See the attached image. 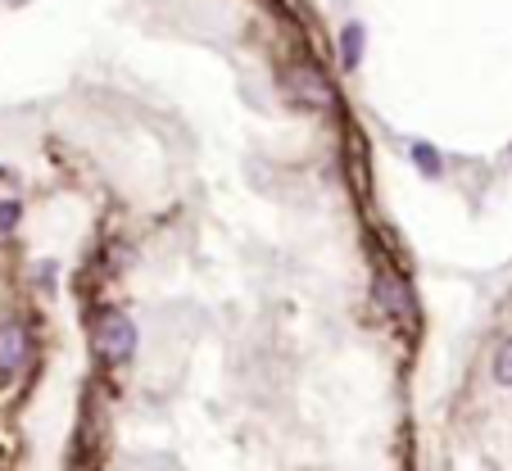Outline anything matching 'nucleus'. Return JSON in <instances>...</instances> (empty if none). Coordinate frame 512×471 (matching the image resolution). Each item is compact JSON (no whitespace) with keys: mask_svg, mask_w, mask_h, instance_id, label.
Instances as JSON below:
<instances>
[{"mask_svg":"<svg viewBox=\"0 0 512 471\" xmlns=\"http://www.w3.org/2000/svg\"><path fill=\"white\" fill-rule=\"evenodd\" d=\"M91 345H96L100 363H109V367L132 363V354H136V322L127 318V313H118V308H100L96 322H91Z\"/></svg>","mask_w":512,"mask_h":471,"instance_id":"nucleus-1","label":"nucleus"},{"mask_svg":"<svg viewBox=\"0 0 512 471\" xmlns=\"http://www.w3.org/2000/svg\"><path fill=\"white\" fill-rule=\"evenodd\" d=\"M377 299L381 308H386L395 322H404V327H413L417 322V304H413V290H408L404 277H395V272H377Z\"/></svg>","mask_w":512,"mask_h":471,"instance_id":"nucleus-2","label":"nucleus"},{"mask_svg":"<svg viewBox=\"0 0 512 471\" xmlns=\"http://www.w3.org/2000/svg\"><path fill=\"white\" fill-rule=\"evenodd\" d=\"M28 363V331L19 322L0 327V376H19V367Z\"/></svg>","mask_w":512,"mask_h":471,"instance_id":"nucleus-3","label":"nucleus"},{"mask_svg":"<svg viewBox=\"0 0 512 471\" xmlns=\"http://www.w3.org/2000/svg\"><path fill=\"white\" fill-rule=\"evenodd\" d=\"M408 164H413L417 177H426V182H440V177H445V154L435 150L431 141H413V145H408Z\"/></svg>","mask_w":512,"mask_h":471,"instance_id":"nucleus-4","label":"nucleus"},{"mask_svg":"<svg viewBox=\"0 0 512 471\" xmlns=\"http://www.w3.org/2000/svg\"><path fill=\"white\" fill-rule=\"evenodd\" d=\"M494 381L508 385V390H512V336L503 340L499 349H494Z\"/></svg>","mask_w":512,"mask_h":471,"instance_id":"nucleus-5","label":"nucleus"},{"mask_svg":"<svg viewBox=\"0 0 512 471\" xmlns=\"http://www.w3.org/2000/svg\"><path fill=\"white\" fill-rule=\"evenodd\" d=\"M23 218V204L19 200H0V236H10Z\"/></svg>","mask_w":512,"mask_h":471,"instance_id":"nucleus-6","label":"nucleus"},{"mask_svg":"<svg viewBox=\"0 0 512 471\" xmlns=\"http://www.w3.org/2000/svg\"><path fill=\"white\" fill-rule=\"evenodd\" d=\"M508 164H512V141H508Z\"/></svg>","mask_w":512,"mask_h":471,"instance_id":"nucleus-7","label":"nucleus"}]
</instances>
